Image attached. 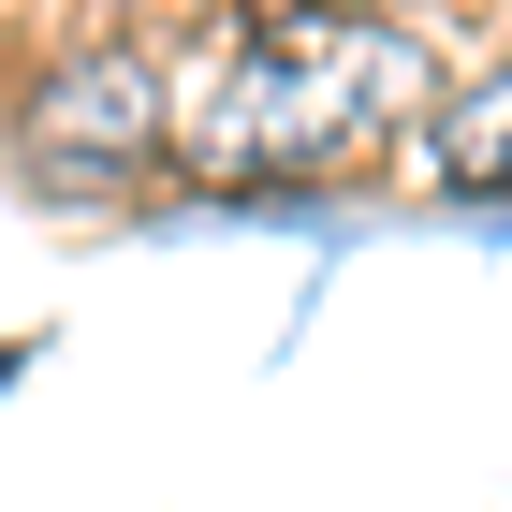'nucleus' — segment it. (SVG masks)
Listing matches in <instances>:
<instances>
[{"label": "nucleus", "instance_id": "nucleus-4", "mask_svg": "<svg viewBox=\"0 0 512 512\" xmlns=\"http://www.w3.org/2000/svg\"><path fill=\"white\" fill-rule=\"evenodd\" d=\"M366 15H395V0H366Z\"/></svg>", "mask_w": 512, "mask_h": 512}, {"label": "nucleus", "instance_id": "nucleus-2", "mask_svg": "<svg viewBox=\"0 0 512 512\" xmlns=\"http://www.w3.org/2000/svg\"><path fill=\"white\" fill-rule=\"evenodd\" d=\"M15 161L59 191L161 176V44L147 30H74L15 74Z\"/></svg>", "mask_w": 512, "mask_h": 512}, {"label": "nucleus", "instance_id": "nucleus-1", "mask_svg": "<svg viewBox=\"0 0 512 512\" xmlns=\"http://www.w3.org/2000/svg\"><path fill=\"white\" fill-rule=\"evenodd\" d=\"M439 44L366 0H205L191 44H161V161L176 176H322L395 132H425Z\"/></svg>", "mask_w": 512, "mask_h": 512}, {"label": "nucleus", "instance_id": "nucleus-3", "mask_svg": "<svg viewBox=\"0 0 512 512\" xmlns=\"http://www.w3.org/2000/svg\"><path fill=\"white\" fill-rule=\"evenodd\" d=\"M410 147H425V176H454V191H512V44L483 59L469 88H439Z\"/></svg>", "mask_w": 512, "mask_h": 512}]
</instances>
